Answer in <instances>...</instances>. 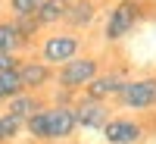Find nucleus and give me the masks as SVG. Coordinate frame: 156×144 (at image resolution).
<instances>
[{"label":"nucleus","mask_w":156,"mask_h":144,"mask_svg":"<svg viewBox=\"0 0 156 144\" xmlns=\"http://www.w3.org/2000/svg\"><path fill=\"white\" fill-rule=\"evenodd\" d=\"M41 0H9V13L12 19H25V16H34Z\"/></svg>","instance_id":"obj_16"},{"label":"nucleus","mask_w":156,"mask_h":144,"mask_svg":"<svg viewBox=\"0 0 156 144\" xmlns=\"http://www.w3.org/2000/svg\"><path fill=\"white\" fill-rule=\"evenodd\" d=\"M66 3L69 0H41V6H37V13H34V19H37V25H59L62 19H66Z\"/></svg>","instance_id":"obj_12"},{"label":"nucleus","mask_w":156,"mask_h":144,"mask_svg":"<svg viewBox=\"0 0 156 144\" xmlns=\"http://www.w3.org/2000/svg\"><path fill=\"white\" fill-rule=\"evenodd\" d=\"M25 132V122L16 119V116H9L6 110L0 113V144H12L19 135Z\"/></svg>","instance_id":"obj_13"},{"label":"nucleus","mask_w":156,"mask_h":144,"mask_svg":"<svg viewBox=\"0 0 156 144\" xmlns=\"http://www.w3.org/2000/svg\"><path fill=\"white\" fill-rule=\"evenodd\" d=\"M94 19H97V3L94 0H72V3H66V19L62 22H69L75 31L94 25Z\"/></svg>","instance_id":"obj_10"},{"label":"nucleus","mask_w":156,"mask_h":144,"mask_svg":"<svg viewBox=\"0 0 156 144\" xmlns=\"http://www.w3.org/2000/svg\"><path fill=\"white\" fill-rule=\"evenodd\" d=\"M22 44L25 41L19 38L16 25H12V22H0V54H16Z\"/></svg>","instance_id":"obj_14"},{"label":"nucleus","mask_w":156,"mask_h":144,"mask_svg":"<svg viewBox=\"0 0 156 144\" xmlns=\"http://www.w3.org/2000/svg\"><path fill=\"white\" fill-rule=\"evenodd\" d=\"M12 25H16V31H19V38H22L25 44H28L31 38H34V31H37V28H41L34 16H25V19H12Z\"/></svg>","instance_id":"obj_17"},{"label":"nucleus","mask_w":156,"mask_h":144,"mask_svg":"<svg viewBox=\"0 0 156 144\" xmlns=\"http://www.w3.org/2000/svg\"><path fill=\"white\" fill-rule=\"evenodd\" d=\"M81 54V38L72 35V31H56V35H47L41 41V63L47 66H62V63L75 60Z\"/></svg>","instance_id":"obj_5"},{"label":"nucleus","mask_w":156,"mask_h":144,"mask_svg":"<svg viewBox=\"0 0 156 144\" xmlns=\"http://www.w3.org/2000/svg\"><path fill=\"white\" fill-rule=\"evenodd\" d=\"M19 57L16 54H0V72H9V69H19Z\"/></svg>","instance_id":"obj_18"},{"label":"nucleus","mask_w":156,"mask_h":144,"mask_svg":"<svg viewBox=\"0 0 156 144\" xmlns=\"http://www.w3.org/2000/svg\"><path fill=\"white\" fill-rule=\"evenodd\" d=\"M47 103L37 97V94H31V91H22V94H16L12 100H6V113L9 116H16V119H28V116H34L37 110H44Z\"/></svg>","instance_id":"obj_11"},{"label":"nucleus","mask_w":156,"mask_h":144,"mask_svg":"<svg viewBox=\"0 0 156 144\" xmlns=\"http://www.w3.org/2000/svg\"><path fill=\"white\" fill-rule=\"evenodd\" d=\"M0 107H3V100H0Z\"/></svg>","instance_id":"obj_19"},{"label":"nucleus","mask_w":156,"mask_h":144,"mask_svg":"<svg viewBox=\"0 0 156 144\" xmlns=\"http://www.w3.org/2000/svg\"><path fill=\"white\" fill-rule=\"evenodd\" d=\"M97 75H100V60L90 57V54H78L75 60L62 63V66L56 69V78H53V82H56L62 91L78 94V91H84Z\"/></svg>","instance_id":"obj_2"},{"label":"nucleus","mask_w":156,"mask_h":144,"mask_svg":"<svg viewBox=\"0 0 156 144\" xmlns=\"http://www.w3.org/2000/svg\"><path fill=\"white\" fill-rule=\"evenodd\" d=\"M72 113H75V125L78 128H87V132H100L103 125L109 122V103L103 100H90V97H78L72 103Z\"/></svg>","instance_id":"obj_7"},{"label":"nucleus","mask_w":156,"mask_h":144,"mask_svg":"<svg viewBox=\"0 0 156 144\" xmlns=\"http://www.w3.org/2000/svg\"><path fill=\"white\" fill-rule=\"evenodd\" d=\"M140 16H144V6H140V0H119L109 13H106V22H103V38H106V44H115L128 38L134 28Z\"/></svg>","instance_id":"obj_3"},{"label":"nucleus","mask_w":156,"mask_h":144,"mask_svg":"<svg viewBox=\"0 0 156 144\" xmlns=\"http://www.w3.org/2000/svg\"><path fill=\"white\" fill-rule=\"evenodd\" d=\"M25 132H28L34 141H69L78 125H75V113L72 107H44L34 116L25 119Z\"/></svg>","instance_id":"obj_1"},{"label":"nucleus","mask_w":156,"mask_h":144,"mask_svg":"<svg viewBox=\"0 0 156 144\" xmlns=\"http://www.w3.org/2000/svg\"><path fill=\"white\" fill-rule=\"evenodd\" d=\"M122 85H125V75H122V72H100L94 82L84 88V94H81V97H90V100H103V103H109L112 97H119Z\"/></svg>","instance_id":"obj_9"},{"label":"nucleus","mask_w":156,"mask_h":144,"mask_svg":"<svg viewBox=\"0 0 156 144\" xmlns=\"http://www.w3.org/2000/svg\"><path fill=\"white\" fill-rule=\"evenodd\" d=\"M100 135L106 144H140L147 128L131 116H109V122L100 128Z\"/></svg>","instance_id":"obj_6"},{"label":"nucleus","mask_w":156,"mask_h":144,"mask_svg":"<svg viewBox=\"0 0 156 144\" xmlns=\"http://www.w3.org/2000/svg\"><path fill=\"white\" fill-rule=\"evenodd\" d=\"M119 107L122 110H134V113H147L156 107V75H140V78H125V85L119 91Z\"/></svg>","instance_id":"obj_4"},{"label":"nucleus","mask_w":156,"mask_h":144,"mask_svg":"<svg viewBox=\"0 0 156 144\" xmlns=\"http://www.w3.org/2000/svg\"><path fill=\"white\" fill-rule=\"evenodd\" d=\"M16 72H19L22 88L31 91V94H37V91L50 88V85H53V78H56L53 66H47V63H41V60H22Z\"/></svg>","instance_id":"obj_8"},{"label":"nucleus","mask_w":156,"mask_h":144,"mask_svg":"<svg viewBox=\"0 0 156 144\" xmlns=\"http://www.w3.org/2000/svg\"><path fill=\"white\" fill-rule=\"evenodd\" d=\"M12 144H16V141H12Z\"/></svg>","instance_id":"obj_20"},{"label":"nucleus","mask_w":156,"mask_h":144,"mask_svg":"<svg viewBox=\"0 0 156 144\" xmlns=\"http://www.w3.org/2000/svg\"><path fill=\"white\" fill-rule=\"evenodd\" d=\"M22 82H19V72L16 69H9V72H0V100H12L16 94H22Z\"/></svg>","instance_id":"obj_15"}]
</instances>
